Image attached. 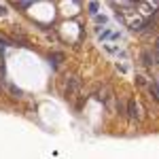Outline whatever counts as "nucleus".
Masks as SVG:
<instances>
[{
    "label": "nucleus",
    "instance_id": "obj_8",
    "mask_svg": "<svg viewBox=\"0 0 159 159\" xmlns=\"http://www.w3.org/2000/svg\"><path fill=\"white\" fill-rule=\"evenodd\" d=\"M98 13V2L93 0V2H89V15H96Z\"/></svg>",
    "mask_w": 159,
    "mask_h": 159
},
{
    "label": "nucleus",
    "instance_id": "obj_11",
    "mask_svg": "<svg viewBox=\"0 0 159 159\" xmlns=\"http://www.w3.org/2000/svg\"><path fill=\"white\" fill-rule=\"evenodd\" d=\"M4 15H7V7H4V4H0V17H4Z\"/></svg>",
    "mask_w": 159,
    "mask_h": 159
},
{
    "label": "nucleus",
    "instance_id": "obj_7",
    "mask_svg": "<svg viewBox=\"0 0 159 159\" xmlns=\"http://www.w3.org/2000/svg\"><path fill=\"white\" fill-rule=\"evenodd\" d=\"M151 91H153V96H155V98H159V79H155V81H153Z\"/></svg>",
    "mask_w": 159,
    "mask_h": 159
},
{
    "label": "nucleus",
    "instance_id": "obj_1",
    "mask_svg": "<svg viewBox=\"0 0 159 159\" xmlns=\"http://www.w3.org/2000/svg\"><path fill=\"white\" fill-rule=\"evenodd\" d=\"M93 96L106 106L108 112H115V93H112L110 85H96L93 87Z\"/></svg>",
    "mask_w": 159,
    "mask_h": 159
},
{
    "label": "nucleus",
    "instance_id": "obj_2",
    "mask_svg": "<svg viewBox=\"0 0 159 159\" xmlns=\"http://www.w3.org/2000/svg\"><path fill=\"white\" fill-rule=\"evenodd\" d=\"M76 96H81V79H79V76H66V83H64V98L72 102Z\"/></svg>",
    "mask_w": 159,
    "mask_h": 159
},
{
    "label": "nucleus",
    "instance_id": "obj_12",
    "mask_svg": "<svg viewBox=\"0 0 159 159\" xmlns=\"http://www.w3.org/2000/svg\"><path fill=\"white\" fill-rule=\"evenodd\" d=\"M155 53H157V57H159V38L155 40Z\"/></svg>",
    "mask_w": 159,
    "mask_h": 159
},
{
    "label": "nucleus",
    "instance_id": "obj_6",
    "mask_svg": "<svg viewBox=\"0 0 159 159\" xmlns=\"http://www.w3.org/2000/svg\"><path fill=\"white\" fill-rule=\"evenodd\" d=\"M9 91H11L15 98H21V96H24V91H21L17 85H13V83H9Z\"/></svg>",
    "mask_w": 159,
    "mask_h": 159
},
{
    "label": "nucleus",
    "instance_id": "obj_3",
    "mask_svg": "<svg viewBox=\"0 0 159 159\" xmlns=\"http://www.w3.org/2000/svg\"><path fill=\"white\" fill-rule=\"evenodd\" d=\"M125 117H129L134 123H140V121H142V112H140V106H138V102H136V100H129V102H127Z\"/></svg>",
    "mask_w": 159,
    "mask_h": 159
},
{
    "label": "nucleus",
    "instance_id": "obj_5",
    "mask_svg": "<svg viewBox=\"0 0 159 159\" xmlns=\"http://www.w3.org/2000/svg\"><path fill=\"white\" fill-rule=\"evenodd\" d=\"M142 61H144L147 66H153V64H159V57H157L155 51H153V53H151V51H144V53H142Z\"/></svg>",
    "mask_w": 159,
    "mask_h": 159
},
{
    "label": "nucleus",
    "instance_id": "obj_9",
    "mask_svg": "<svg viewBox=\"0 0 159 159\" xmlns=\"http://www.w3.org/2000/svg\"><path fill=\"white\" fill-rule=\"evenodd\" d=\"M93 17H96V24H106V17H104V15H98V13H96Z\"/></svg>",
    "mask_w": 159,
    "mask_h": 159
},
{
    "label": "nucleus",
    "instance_id": "obj_4",
    "mask_svg": "<svg viewBox=\"0 0 159 159\" xmlns=\"http://www.w3.org/2000/svg\"><path fill=\"white\" fill-rule=\"evenodd\" d=\"M61 61H64V53H61V51H51L49 53V64H51L53 70H60Z\"/></svg>",
    "mask_w": 159,
    "mask_h": 159
},
{
    "label": "nucleus",
    "instance_id": "obj_10",
    "mask_svg": "<svg viewBox=\"0 0 159 159\" xmlns=\"http://www.w3.org/2000/svg\"><path fill=\"white\" fill-rule=\"evenodd\" d=\"M136 83L140 87H147V81H144V76H136Z\"/></svg>",
    "mask_w": 159,
    "mask_h": 159
}]
</instances>
